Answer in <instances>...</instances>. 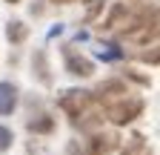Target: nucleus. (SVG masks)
Returning a JSON list of instances; mask_svg holds the SVG:
<instances>
[{
    "label": "nucleus",
    "instance_id": "nucleus-1",
    "mask_svg": "<svg viewBox=\"0 0 160 155\" xmlns=\"http://www.w3.org/2000/svg\"><path fill=\"white\" fill-rule=\"evenodd\" d=\"M140 109H143V101H123V104L109 106V118L114 124H129L140 115Z\"/></svg>",
    "mask_w": 160,
    "mask_h": 155
},
{
    "label": "nucleus",
    "instance_id": "nucleus-2",
    "mask_svg": "<svg viewBox=\"0 0 160 155\" xmlns=\"http://www.w3.org/2000/svg\"><path fill=\"white\" fill-rule=\"evenodd\" d=\"M86 101H89V98H86V92H69L66 98L60 101V106H63V109H66L69 115H74V118H80V109L86 106Z\"/></svg>",
    "mask_w": 160,
    "mask_h": 155
},
{
    "label": "nucleus",
    "instance_id": "nucleus-3",
    "mask_svg": "<svg viewBox=\"0 0 160 155\" xmlns=\"http://www.w3.org/2000/svg\"><path fill=\"white\" fill-rule=\"evenodd\" d=\"M14 104H17V89L12 83H0V115L12 112Z\"/></svg>",
    "mask_w": 160,
    "mask_h": 155
},
{
    "label": "nucleus",
    "instance_id": "nucleus-4",
    "mask_svg": "<svg viewBox=\"0 0 160 155\" xmlns=\"http://www.w3.org/2000/svg\"><path fill=\"white\" fill-rule=\"evenodd\" d=\"M66 66H69V72H72V75H80V78L92 75V63L86 61V57H74V55H69Z\"/></svg>",
    "mask_w": 160,
    "mask_h": 155
},
{
    "label": "nucleus",
    "instance_id": "nucleus-5",
    "mask_svg": "<svg viewBox=\"0 0 160 155\" xmlns=\"http://www.w3.org/2000/svg\"><path fill=\"white\" fill-rule=\"evenodd\" d=\"M6 37H9L12 43H20V40L26 37V26H23V23H9V29H6Z\"/></svg>",
    "mask_w": 160,
    "mask_h": 155
},
{
    "label": "nucleus",
    "instance_id": "nucleus-6",
    "mask_svg": "<svg viewBox=\"0 0 160 155\" xmlns=\"http://www.w3.org/2000/svg\"><path fill=\"white\" fill-rule=\"evenodd\" d=\"M29 126H32L34 132H52V129H54V121H52V118H40V121H32Z\"/></svg>",
    "mask_w": 160,
    "mask_h": 155
},
{
    "label": "nucleus",
    "instance_id": "nucleus-7",
    "mask_svg": "<svg viewBox=\"0 0 160 155\" xmlns=\"http://www.w3.org/2000/svg\"><path fill=\"white\" fill-rule=\"evenodd\" d=\"M9 144H12V132L6 126H0V149H6Z\"/></svg>",
    "mask_w": 160,
    "mask_h": 155
},
{
    "label": "nucleus",
    "instance_id": "nucleus-8",
    "mask_svg": "<svg viewBox=\"0 0 160 155\" xmlns=\"http://www.w3.org/2000/svg\"><path fill=\"white\" fill-rule=\"evenodd\" d=\"M100 6H103V0H89V9H86V17H92Z\"/></svg>",
    "mask_w": 160,
    "mask_h": 155
},
{
    "label": "nucleus",
    "instance_id": "nucleus-9",
    "mask_svg": "<svg viewBox=\"0 0 160 155\" xmlns=\"http://www.w3.org/2000/svg\"><path fill=\"white\" fill-rule=\"evenodd\" d=\"M54 3H72V0H54Z\"/></svg>",
    "mask_w": 160,
    "mask_h": 155
},
{
    "label": "nucleus",
    "instance_id": "nucleus-10",
    "mask_svg": "<svg viewBox=\"0 0 160 155\" xmlns=\"http://www.w3.org/2000/svg\"><path fill=\"white\" fill-rule=\"evenodd\" d=\"M9 3H17V0H9Z\"/></svg>",
    "mask_w": 160,
    "mask_h": 155
}]
</instances>
